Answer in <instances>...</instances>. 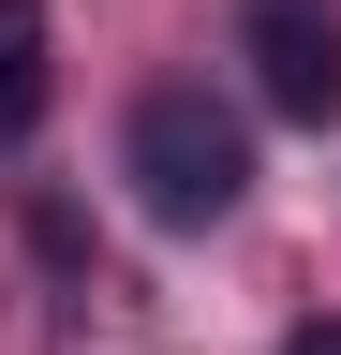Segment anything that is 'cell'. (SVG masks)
Segmentation results:
<instances>
[{"label": "cell", "mask_w": 341, "mask_h": 355, "mask_svg": "<svg viewBox=\"0 0 341 355\" xmlns=\"http://www.w3.org/2000/svg\"><path fill=\"white\" fill-rule=\"evenodd\" d=\"M282 355H341V326H297V340H282Z\"/></svg>", "instance_id": "277c9868"}, {"label": "cell", "mask_w": 341, "mask_h": 355, "mask_svg": "<svg viewBox=\"0 0 341 355\" xmlns=\"http://www.w3.org/2000/svg\"><path fill=\"white\" fill-rule=\"evenodd\" d=\"M134 193H149V222L208 237V222L252 193V133L208 104V89H149V104H134Z\"/></svg>", "instance_id": "6da1fadb"}, {"label": "cell", "mask_w": 341, "mask_h": 355, "mask_svg": "<svg viewBox=\"0 0 341 355\" xmlns=\"http://www.w3.org/2000/svg\"><path fill=\"white\" fill-rule=\"evenodd\" d=\"M45 133V0H0V148Z\"/></svg>", "instance_id": "3957f363"}, {"label": "cell", "mask_w": 341, "mask_h": 355, "mask_svg": "<svg viewBox=\"0 0 341 355\" xmlns=\"http://www.w3.org/2000/svg\"><path fill=\"white\" fill-rule=\"evenodd\" d=\"M252 74L282 119H341V15L326 0H252Z\"/></svg>", "instance_id": "7a4b0ae2"}]
</instances>
